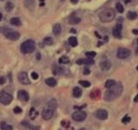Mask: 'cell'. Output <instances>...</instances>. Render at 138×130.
Returning <instances> with one entry per match:
<instances>
[{
	"label": "cell",
	"instance_id": "16",
	"mask_svg": "<svg viewBox=\"0 0 138 130\" xmlns=\"http://www.w3.org/2000/svg\"><path fill=\"white\" fill-rule=\"evenodd\" d=\"M100 96H101V93H100V90L98 89H95L93 90L92 91V93L90 94V97L92 99H95V100H97V99H99Z\"/></svg>",
	"mask_w": 138,
	"mask_h": 130
},
{
	"label": "cell",
	"instance_id": "49",
	"mask_svg": "<svg viewBox=\"0 0 138 130\" xmlns=\"http://www.w3.org/2000/svg\"><path fill=\"white\" fill-rule=\"evenodd\" d=\"M137 70L138 71V65H137Z\"/></svg>",
	"mask_w": 138,
	"mask_h": 130
},
{
	"label": "cell",
	"instance_id": "26",
	"mask_svg": "<svg viewBox=\"0 0 138 130\" xmlns=\"http://www.w3.org/2000/svg\"><path fill=\"white\" fill-rule=\"evenodd\" d=\"M64 71V68L63 67H61V66H56L55 65V68L53 69V72L54 74H61Z\"/></svg>",
	"mask_w": 138,
	"mask_h": 130
},
{
	"label": "cell",
	"instance_id": "40",
	"mask_svg": "<svg viewBox=\"0 0 138 130\" xmlns=\"http://www.w3.org/2000/svg\"><path fill=\"white\" fill-rule=\"evenodd\" d=\"M5 83V78H3V77H1L0 78V84H4Z\"/></svg>",
	"mask_w": 138,
	"mask_h": 130
},
{
	"label": "cell",
	"instance_id": "27",
	"mask_svg": "<svg viewBox=\"0 0 138 130\" xmlns=\"http://www.w3.org/2000/svg\"><path fill=\"white\" fill-rule=\"evenodd\" d=\"M13 9H14V4H13V3L11 2H7L6 4H5V10L6 11H8V12H10V11H11Z\"/></svg>",
	"mask_w": 138,
	"mask_h": 130
},
{
	"label": "cell",
	"instance_id": "52",
	"mask_svg": "<svg viewBox=\"0 0 138 130\" xmlns=\"http://www.w3.org/2000/svg\"><path fill=\"white\" fill-rule=\"evenodd\" d=\"M137 44H138V39H137Z\"/></svg>",
	"mask_w": 138,
	"mask_h": 130
},
{
	"label": "cell",
	"instance_id": "44",
	"mask_svg": "<svg viewBox=\"0 0 138 130\" xmlns=\"http://www.w3.org/2000/svg\"><path fill=\"white\" fill-rule=\"evenodd\" d=\"M41 59V54L40 53H37L36 54V60H40Z\"/></svg>",
	"mask_w": 138,
	"mask_h": 130
},
{
	"label": "cell",
	"instance_id": "45",
	"mask_svg": "<svg viewBox=\"0 0 138 130\" xmlns=\"http://www.w3.org/2000/svg\"><path fill=\"white\" fill-rule=\"evenodd\" d=\"M71 32H72V33H76V30L75 29H71Z\"/></svg>",
	"mask_w": 138,
	"mask_h": 130
},
{
	"label": "cell",
	"instance_id": "18",
	"mask_svg": "<svg viewBox=\"0 0 138 130\" xmlns=\"http://www.w3.org/2000/svg\"><path fill=\"white\" fill-rule=\"evenodd\" d=\"M53 33L55 35H59L61 33V26L60 25V23H55L53 27Z\"/></svg>",
	"mask_w": 138,
	"mask_h": 130
},
{
	"label": "cell",
	"instance_id": "6",
	"mask_svg": "<svg viewBox=\"0 0 138 130\" xmlns=\"http://www.w3.org/2000/svg\"><path fill=\"white\" fill-rule=\"evenodd\" d=\"M72 118L76 122H82L86 118V113L82 110L75 111L72 114Z\"/></svg>",
	"mask_w": 138,
	"mask_h": 130
},
{
	"label": "cell",
	"instance_id": "30",
	"mask_svg": "<svg viewBox=\"0 0 138 130\" xmlns=\"http://www.w3.org/2000/svg\"><path fill=\"white\" fill-rule=\"evenodd\" d=\"M130 121H131V117H130V116H129L128 115H125V116H124V117L122 118L121 122H122L123 123H124V124H127V123H129Z\"/></svg>",
	"mask_w": 138,
	"mask_h": 130
},
{
	"label": "cell",
	"instance_id": "36",
	"mask_svg": "<svg viewBox=\"0 0 138 130\" xmlns=\"http://www.w3.org/2000/svg\"><path fill=\"white\" fill-rule=\"evenodd\" d=\"M14 110L15 114H21L22 111H23V110H22V109L20 108V107H15L14 110Z\"/></svg>",
	"mask_w": 138,
	"mask_h": 130
},
{
	"label": "cell",
	"instance_id": "32",
	"mask_svg": "<svg viewBox=\"0 0 138 130\" xmlns=\"http://www.w3.org/2000/svg\"><path fill=\"white\" fill-rule=\"evenodd\" d=\"M79 83L81 84L82 86H83V87H85V88L90 87V86H91V83L89 82V81H86V80H80Z\"/></svg>",
	"mask_w": 138,
	"mask_h": 130
},
{
	"label": "cell",
	"instance_id": "48",
	"mask_svg": "<svg viewBox=\"0 0 138 130\" xmlns=\"http://www.w3.org/2000/svg\"><path fill=\"white\" fill-rule=\"evenodd\" d=\"M130 0H127L126 2H127V3H129V2H130Z\"/></svg>",
	"mask_w": 138,
	"mask_h": 130
},
{
	"label": "cell",
	"instance_id": "22",
	"mask_svg": "<svg viewBox=\"0 0 138 130\" xmlns=\"http://www.w3.org/2000/svg\"><path fill=\"white\" fill-rule=\"evenodd\" d=\"M0 129L1 130H13V127L9 124H6L5 122H2L0 123Z\"/></svg>",
	"mask_w": 138,
	"mask_h": 130
},
{
	"label": "cell",
	"instance_id": "42",
	"mask_svg": "<svg viewBox=\"0 0 138 130\" xmlns=\"http://www.w3.org/2000/svg\"><path fill=\"white\" fill-rule=\"evenodd\" d=\"M134 102H135V103H138V94H137L136 97H134Z\"/></svg>",
	"mask_w": 138,
	"mask_h": 130
},
{
	"label": "cell",
	"instance_id": "25",
	"mask_svg": "<svg viewBox=\"0 0 138 130\" xmlns=\"http://www.w3.org/2000/svg\"><path fill=\"white\" fill-rule=\"evenodd\" d=\"M117 82H116L114 79H108V80H106L105 84H104V86H105L107 89H109V88H111V86L114 85Z\"/></svg>",
	"mask_w": 138,
	"mask_h": 130
},
{
	"label": "cell",
	"instance_id": "38",
	"mask_svg": "<svg viewBox=\"0 0 138 130\" xmlns=\"http://www.w3.org/2000/svg\"><path fill=\"white\" fill-rule=\"evenodd\" d=\"M83 73L85 75H88V74H90L91 73V71H90V69H88V68H84V71H83Z\"/></svg>",
	"mask_w": 138,
	"mask_h": 130
},
{
	"label": "cell",
	"instance_id": "19",
	"mask_svg": "<svg viewBox=\"0 0 138 130\" xmlns=\"http://www.w3.org/2000/svg\"><path fill=\"white\" fill-rule=\"evenodd\" d=\"M72 95L74 97H79L82 95V90L79 87H74L72 90Z\"/></svg>",
	"mask_w": 138,
	"mask_h": 130
},
{
	"label": "cell",
	"instance_id": "11",
	"mask_svg": "<svg viewBox=\"0 0 138 130\" xmlns=\"http://www.w3.org/2000/svg\"><path fill=\"white\" fill-rule=\"evenodd\" d=\"M17 97L21 101H23V102H27L29 99V93L24 90H20L19 91L17 92Z\"/></svg>",
	"mask_w": 138,
	"mask_h": 130
},
{
	"label": "cell",
	"instance_id": "34",
	"mask_svg": "<svg viewBox=\"0 0 138 130\" xmlns=\"http://www.w3.org/2000/svg\"><path fill=\"white\" fill-rule=\"evenodd\" d=\"M85 55H86L87 58H91V59H92V58H94L95 56L97 55V54H96V52L91 51V52H86V53H85Z\"/></svg>",
	"mask_w": 138,
	"mask_h": 130
},
{
	"label": "cell",
	"instance_id": "47",
	"mask_svg": "<svg viewBox=\"0 0 138 130\" xmlns=\"http://www.w3.org/2000/svg\"><path fill=\"white\" fill-rule=\"evenodd\" d=\"M136 54H138V48H137V51H136Z\"/></svg>",
	"mask_w": 138,
	"mask_h": 130
},
{
	"label": "cell",
	"instance_id": "33",
	"mask_svg": "<svg viewBox=\"0 0 138 130\" xmlns=\"http://www.w3.org/2000/svg\"><path fill=\"white\" fill-rule=\"evenodd\" d=\"M116 9L117 10V11L120 13H122L124 11V6L121 3H116Z\"/></svg>",
	"mask_w": 138,
	"mask_h": 130
},
{
	"label": "cell",
	"instance_id": "5",
	"mask_svg": "<svg viewBox=\"0 0 138 130\" xmlns=\"http://www.w3.org/2000/svg\"><path fill=\"white\" fill-rule=\"evenodd\" d=\"M12 100H13V97L10 93H8L6 91H3V90L0 91V103H3L4 105H8L11 103Z\"/></svg>",
	"mask_w": 138,
	"mask_h": 130
},
{
	"label": "cell",
	"instance_id": "21",
	"mask_svg": "<svg viewBox=\"0 0 138 130\" xmlns=\"http://www.w3.org/2000/svg\"><path fill=\"white\" fill-rule=\"evenodd\" d=\"M10 24H12V25H14V26H21V24H22V22H21V20L19 19L18 17H13L10 19Z\"/></svg>",
	"mask_w": 138,
	"mask_h": 130
},
{
	"label": "cell",
	"instance_id": "12",
	"mask_svg": "<svg viewBox=\"0 0 138 130\" xmlns=\"http://www.w3.org/2000/svg\"><path fill=\"white\" fill-rule=\"evenodd\" d=\"M78 65H93L94 60L91 58H85V59H79L76 61Z\"/></svg>",
	"mask_w": 138,
	"mask_h": 130
},
{
	"label": "cell",
	"instance_id": "28",
	"mask_svg": "<svg viewBox=\"0 0 138 130\" xmlns=\"http://www.w3.org/2000/svg\"><path fill=\"white\" fill-rule=\"evenodd\" d=\"M59 62L61 64H68L69 62H70V60H69V58L67 57V56H62V57L59 59Z\"/></svg>",
	"mask_w": 138,
	"mask_h": 130
},
{
	"label": "cell",
	"instance_id": "24",
	"mask_svg": "<svg viewBox=\"0 0 138 130\" xmlns=\"http://www.w3.org/2000/svg\"><path fill=\"white\" fill-rule=\"evenodd\" d=\"M127 17L130 20H135L137 17V14L135 11H129L128 14H127Z\"/></svg>",
	"mask_w": 138,
	"mask_h": 130
},
{
	"label": "cell",
	"instance_id": "2",
	"mask_svg": "<svg viewBox=\"0 0 138 130\" xmlns=\"http://www.w3.org/2000/svg\"><path fill=\"white\" fill-rule=\"evenodd\" d=\"M115 18V11L112 9H106L100 12L99 19L103 22H110Z\"/></svg>",
	"mask_w": 138,
	"mask_h": 130
},
{
	"label": "cell",
	"instance_id": "4",
	"mask_svg": "<svg viewBox=\"0 0 138 130\" xmlns=\"http://www.w3.org/2000/svg\"><path fill=\"white\" fill-rule=\"evenodd\" d=\"M3 35H5L6 38H8L10 41H16L20 38V34L17 31H15V30L10 29H4L3 31Z\"/></svg>",
	"mask_w": 138,
	"mask_h": 130
},
{
	"label": "cell",
	"instance_id": "37",
	"mask_svg": "<svg viewBox=\"0 0 138 130\" xmlns=\"http://www.w3.org/2000/svg\"><path fill=\"white\" fill-rule=\"evenodd\" d=\"M69 124H70V122H69L68 121H62V122H61V125L65 128L69 127Z\"/></svg>",
	"mask_w": 138,
	"mask_h": 130
},
{
	"label": "cell",
	"instance_id": "9",
	"mask_svg": "<svg viewBox=\"0 0 138 130\" xmlns=\"http://www.w3.org/2000/svg\"><path fill=\"white\" fill-rule=\"evenodd\" d=\"M18 80L22 84H30V80H29L28 74L25 71H22L18 74Z\"/></svg>",
	"mask_w": 138,
	"mask_h": 130
},
{
	"label": "cell",
	"instance_id": "39",
	"mask_svg": "<svg viewBox=\"0 0 138 130\" xmlns=\"http://www.w3.org/2000/svg\"><path fill=\"white\" fill-rule=\"evenodd\" d=\"M122 28H123V26H122V24L121 23H117V25H116V27H115V29H118V30H122Z\"/></svg>",
	"mask_w": 138,
	"mask_h": 130
},
{
	"label": "cell",
	"instance_id": "54",
	"mask_svg": "<svg viewBox=\"0 0 138 130\" xmlns=\"http://www.w3.org/2000/svg\"><path fill=\"white\" fill-rule=\"evenodd\" d=\"M1 1H3V0H1Z\"/></svg>",
	"mask_w": 138,
	"mask_h": 130
},
{
	"label": "cell",
	"instance_id": "29",
	"mask_svg": "<svg viewBox=\"0 0 138 130\" xmlns=\"http://www.w3.org/2000/svg\"><path fill=\"white\" fill-rule=\"evenodd\" d=\"M43 42H44V44L48 45V46H51V45L53 44V39H52L51 37H45V38L43 39Z\"/></svg>",
	"mask_w": 138,
	"mask_h": 130
},
{
	"label": "cell",
	"instance_id": "10",
	"mask_svg": "<svg viewBox=\"0 0 138 130\" xmlns=\"http://www.w3.org/2000/svg\"><path fill=\"white\" fill-rule=\"evenodd\" d=\"M54 113H55V111L50 110V109H48V107H46V108H44L43 110H42V116L44 120H50L52 117H53Z\"/></svg>",
	"mask_w": 138,
	"mask_h": 130
},
{
	"label": "cell",
	"instance_id": "17",
	"mask_svg": "<svg viewBox=\"0 0 138 130\" xmlns=\"http://www.w3.org/2000/svg\"><path fill=\"white\" fill-rule=\"evenodd\" d=\"M45 83H46L47 85L50 86V87H55V86L57 84L56 79H55V78H47V79H45Z\"/></svg>",
	"mask_w": 138,
	"mask_h": 130
},
{
	"label": "cell",
	"instance_id": "8",
	"mask_svg": "<svg viewBox=\"0 0 138 130\" xmlns=\"http://www.w3.org/2000/svg\"><path fill=\"white\" fill-rule=\"evenodd\" d=\"M95 117L98 118L99 120H106L108 118V112L105 110H103V109H99L95 112Z\"/></svg>",
	"mask_w": 138,
	"mask_h": 130
},
{
	"label": "cell",
	"instance_id": "46",
	"mask_svg": "<svg viewBox=\"0 0 138 130\" xmlns=\"http://www.w3.org/2000/svg\"><path fill=\"white\" fill-rule=\"evenodd\" d=\"M1 19H2V14L0 13V21H1Z\"/></svg>",
	"mask_w": 138,
	"mask_h": 130
},
{
	"label": "cell",
	"instance_id": "31",
	"mask_svg": "<svg viewBox=\"0 0 138 130\" xmlns=\"http://www.w3.org/2000/svg\"><path fill=\"white\" fill-rule=\"evenodd\" d=\"M112 34L116 38H121V37H122V35H121V31L118 29H115V28H114V29H113Z\"/></svg>",
	"mask_w": 138,
	"mask_h": 130
},
{
	"label": "cell",
	"instance_id": "35",
	"mask_svg": "<svg viewBox=\"0 0 138 130\" xmlns=\"http://www.w3.org/2000/svg\"><path fill=\"white\" fill-rule=\"evenodd\" d=\"M31 78H32L33 79H35V80L38 79V78H39L38 73H36L35 71H32V72H31Z\"/></svg>",
	"mask_w": 138,
	"mask_h": 130
},
{
	"label": "cell",
	"instance_id": "7",
	"mask_svg": "<svg viewBox=\"0 0 138 130\" xmlns=\"http://www.w3.org/2000/svg\"><path fill=\"white\" fill-rule=\"evenodd\" d=\"M130 54H131V52L129 49L124 48H118V50H117V57L118 58V59L124 60V59H126V58L130 57Z\"/></svg>",
	"mask_w": 138,
	"mask_h": 130
},
{
	"label": "cell",
	"instance_id": "3",
	"mask_svg": "<svg viewBox=\"0 0 138 130\" xmlns=\"http://www.w3.org/2000/svg\"><path fill=\"white\" fill-rule=\"evenodd\" d=\"M35 49V43L33 40H28L24 41L23 44L21 45L20 50L23 54H31Z\"/></svg>",
	"mask_w": 138,
	"mask_h": 130
},
{
	"label": "cell",
	"instance_id": "43",
	"mask_svg": "<svg viewBox=\"0 0 138 130\" xmlns=\"http://www.w3.org/2000/svg\"><path fill=\"white\" fill-rule=\"evenodd\" d=\"M78 2H79V0H71V3L72 4H76V3H78Z\"/></svg>",
	"mask_w": 138,
	"mask_h": 130
},
{
	"label": "cell",
	"instance_id": "53",
	"mask_svg": "<svg viewBox=\"0 0 138 130\" xmlns=\"http://www.w3.org/2000/svg\"><path fill=\"white\" fill-rule=\"evenodd\" d=\"M137 88H138V84H137Z\"/></svg>",
	"mask_w": 138,
	"mask_h": 130
},
{
	"label": "cell",
	"instance_id": "51",
	"mask_svg": "<svg viewBox=\"0 0 138 130\" xmlns=\"http://www.w3.org/2000/svg\"><path fill=\"white\" fill-rule=\"evenodd\" d=\"M61 1H62V2H63V1H65V0H61Z\"/></svg>",
	"mask_w": 138,
	"mask_h": 130
},
{
	"label": "cell",
	"instance_id": "23",
	"mask_svg": "<svg viewBox=\"0 0 138 130\" xmlns=\"http://www.w3.org/2000/svg\"><path fill=\"white\" fill-rule=\"evenodd\" d=\"M81 19L79 17H77V16H72V17L70 18V20H69V23L72 24V25H74V24H78L80 22Z\"/></svg>",
	"mask_w": 138,
	"mask_h": 130
},
{
	"label": "cell",
	"instance_id": "14",
	"mask_svg": "<svg viewBox=\"0 0 138 130\" xmlns=\"http://www.w3.org/2000/svg\"><path fill=\"white\" fill-rule=\"evenodd\" d=\"M99 66L100 68L102 69L103 71H108L109 69H111V63L110 60H103V61L100 62L99 64Z\"/></svg>",
	"mask_w": 138,
	"mask_h": 130
},
{
	"label": "cell",
	"instance_id": "13",
	"mask_svg": "<svg viewBox=\"0 0 138 130\" xmlns=\"http://www.w3.org/2000/svg\"><path fill=\"white\" fill-rule=\"evenodd\" d=\"M24 6L29 10L32 11L35 8V0H24Z\"/></svg>",
	"mask_w": 138,
	"mask_h": 130
},
{
	"label": "cell",
	"instance_id": "41",
	"mask_svg": "<svg viewBox=\"0 0 138 130\" xmlns=\"http://www.w3.org/2000/svg\"><path fill=\"white\" fill-rule=\"evenodd\" d=\"M29 129H32V130H38L39 127H34V126H29Z\"/></svg>",
	"mask_w": 138,
	"mask_h": 130
},
{
	"label": "cell",
	"instance_id": "1",
	"mask_svg": "<svg viewBox=\"0 0 138 130\" xmlns=\"http://www.w3.org/2000/svg\"><path fill=\"white\" fill-rule=\"evenodd\" d=\"M122 92H123L122 84L121 83H116L114 85L111 86V88H109L105 91L104 96V99L108 102L114 101L115 99H117V97H120Z\"/></svg>",
	"mask_w": 138,
	"mask_h": 130
},
{
	"label": "cell",
	"instance_id": "15",
	"mask_svg": "<svg viewBox=\"0 0 138 130\" xmlns=\"http://www.w3.org/2000/svg\"><path fill=\"white\" fill-rule=\"evenodd\" d=\"M57 106H58V103L56 101V99H51L49 102L48 103V105H47V107H48V109H50V110L55 111V110L57 109Z\"/></svg>",
	"mask_w": 138,
	"mask_h": 130
},
{
	"label": "cell",
	"instance_id": "20",
	"mask_svg": "<svg viewBox=\"0 0 138 130\" xmlns=\"http://www.w3.org/2000/svg\"><path fill=\"white\" fill-rule=\"evenodd\" d=\"M68 42H69V45L71 47H76L78 45V40L75 36H71L69 37L68 39Z\"/></svg>",
	"mask_w": 138,
	"mask_h": 130
},
{
	"label": "cell",
	"instance_id": "50",
	"mask_svg": "<svg viewBox=\"0 0 138 130\" xmlns=\"http://www.w3.org/2000/svg\"><path fill=\"white\" fill-rule=\"evenodd\" d=\"M131 130H137V129H131Z\"/></svg>",
	"mask_w": 138,
	"mask_h": 130
}]
</instances>
